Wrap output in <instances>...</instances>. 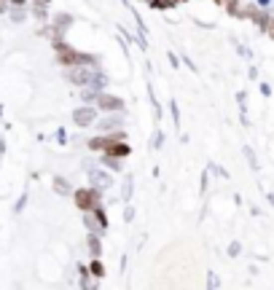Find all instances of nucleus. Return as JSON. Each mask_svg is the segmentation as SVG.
Wrapping results in <instances>:
<instances>
[{
    "label": "nucleus",
    "instance_id": "obj_4",
    "mask_svg": "<svg viewBox=\"0 0 274 290\" xmlns=\"http://www.w3.org/2000/svg\"><path fill=\"white\" fill-rule=\"evenodd\" d=\"M70 81L73 83H91L94 81V72L91 70H70Z\"/></svg>",
    "mask_w": 274,
    "mask_h": 290
},
{
    "label": "nucleus",
    "instance_id": "obj_1",
    "mask_svg": "<svg viewBox=\"0 0 274 290\" xmlns=\"http://www.w3.org/2000/svg\"><path fill=\"white\" fill-rule=\"evenodd\" d=\"M59 59H62L65 65H84V62H91V57L78 54V51L68 49V46H59Z\"/></svg>",
    "mask_w": 274,
    "mask_h": 290
},
{
    "label": "nucleus",
    "instance_id": "obj_9",
    "mask_svg": "<svg viewBox=\"0 0 274 290\" xmlns=\"http://www.w3.org/2000/svg\"><path fill=\"white\" fill-rule=\"evenodd\" d=\"M269 32H272V35H274V22H272V27H269Z\"/></svg>",
    "mask_w": 274,
    "mask_h": 290
},
{
    "label": "nucleus",
    "instance_id": "obj_3",
    "mask_svg": "<svg viewBox=\"0 0 274 290\" xmlns=\"http://www.w3.org/2000/svg\"><path fill=\"white\" fill-rule=\"evenodd\" d=\"M73 118H76L78 127H89V124L94 121V110H91V108H81V110L73 113Z\"/></svg>",
    "mask_w": 274,
    "mask_h": 290
},
{
    "label": "nucleus",
    "instance_id": "obj_8",
    "mask_svg": "<svg viewBox=\"0 0 274 290\" xmlns=\"http://www.w3.org/2000/svg\"><path fill=\"white\" fill-rule=\"evenodd\" d=\"M54 186H57V191H59V194H68V191H70V188H68V183H65V180H57Z\"/></svg>",
    "mask_w": 274,
    "mask_h": 290
},
{
    "label": "nucleus",
    "instance_id": "obj_6",
    "mask_svg": "<svg viewBox=\"0 0 274 290\" xmlns=\"http://www.w3.org/2000/svg\"><path fill=\"white\" fill-rule=\"evenodd\" d=\"M89 175H91V183H97L99 188H108L110 186V177H105L102 172H97V169H91Z\"/></svg>",
    "mask_w": 274,
    "mask_h": 290
},
{
    "label": "nucleus",
    "instance_id": "obj_2",
    "mask_svg": "<svg viewBox=\"0 0 274 290\" xmlns=\"http://www.w3.org/2000/svg\"><path fill=\"white\" fill-rule=\"evenodd\" d=\"M76 202H78V207L81 210H97V194L94 191H78Z\"/></svg>",
    "mask_w": 274,
    "mask_h": 290
},
{
    "label": "nucleus",
    "instance_id": "obj_5",
    "mask_svg": "<svg viewBox=\"0 0 274 290\" xmlns=\"http://www.w3.org/2000/svg\"><path fill=\"white\" fill-rule=\"evenodd\" d=\"M99 105H102V110H121V100L110 94H99Z\"/></svg>",
    "mask_w": 274,
    "mask_h": 290
},
{
    "label": "nucleus",
    "instance_id": "obj_7",
    "mask_svg": "<svg viewBox=\"0 0 274 290\" xmlns=\"http://www.w3.org/2000/svg\"><path fill=\"white\" fill-rule=\"evenodd\" d=\"M99 127H102V129H116V127H121V118H118V116H110V118H105Z\"/></svg>",
    "mask_w": 274,
    "mask_h": 290
}]
</instances>
